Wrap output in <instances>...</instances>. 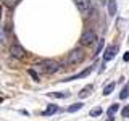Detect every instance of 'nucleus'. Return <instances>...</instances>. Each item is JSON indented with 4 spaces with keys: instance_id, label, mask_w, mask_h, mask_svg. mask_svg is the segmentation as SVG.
Listing matches in <instances>:
<instances>
[{
    "instance_id": "1",
    "label": "nucleus",
    "mask_w": 129,
    "mask_h": 121,
    "mask_svg": "<svg viewBox=\"0 0 129 121\" xmlns=\"http://www.w3.org/2000/svg\"><path fill=\"white\" fill-rule=\"evenodd\" d=\"M37 66H39V70L42 71V73H45V74H52V73L58 71L60 65L56 63L55 60H42Z\"/></svg>"
},
{
    "instance_id": "2",
    "label": "nucleus",
    "mask_w": 129,
    "mask_h": 121,
    "mask_svg": "<svg viewBox=\"0 0 129 121\" xmlns=\"http://www.w3.org/2000/svg\"><path fill=\"white\" fill-rule=\"evenodd\" d=\"M84 60V52L78 48V50H73L70 55H68V65H78Z\"/></svg>"
},
{
    "instance_id": "3",
    "label": "nucleus",
    "mask_w": 129,
    "mask_h": 121,
    "mask_svg": "<svg viewBox=\"0 0 129 121\" xmlns=\"http://www.w3.org/2000/svg\"><path fill=\"white\" fill-rule=\"evenodd\" d=\"M97 40L95 37V32L94 31H90V29H87V31H84L82 32V36H81V44L82 45H90V44H94Z\"/></svg>"
},
{
    "instance_id": "4",
    "label": "nucleus",
    "mask_w": 129,
    "mask_h": 121,
    "mask_svg": "<svg viewBox=\"0 0 129 121\" xmlns=\"http://www.w3.org/2000/svg\"><path fill=\"white\" fill-rule=\"evenodd\" d=\"M10 52H11V55L15 56V58H19V60H23L24 56H26V50L19 45V44H13L10 48Z\"/></svg>"
},
{
    "instance_id": "5",
    "label": "nucleus",
    "mask_w": 129,
    "mask_h": 121,
    "mask_svg": "<svg viewBox=\"0 0 129 121\" xmlns=\"http://www.w3.org/2000/svg\"><path fill=\"white\" fill-rule=\"evenodd\" d=\"M116 48L115 45H110V47H107V50H105V55H103V63H107V62H110V60H113L116 56Z\"/></svg>"
},
{
    "instance_id": "6",
    "label": "nucleus",
    "mask_w": 129,
    "mask_h": 121,
    "mask_svg": "<svg viewBox=\"0 0 129 121\" xmlns=\"http://www.w3.org/2000/svg\"><path fill=\"white\" fill-rule=\"evenodd\" d=\"M76 7L82 15H87V11L90 10V3L89 2H76Z\"/></svg>"
},
{
    "instance_id": "7",
    "label": "nucleus",
    "mask_w": 129,
    "mask_h": 121,
    "mask_svg": "<svg viewBox=\"0 0 129 121\" xmlns=\"http://www.w3.org/2000/svg\"><path fill=\"white\" fill-rule=\"evenodd\" d=\"M94 70V66H89L86 68L82 73H79V74H76V76H71V78H68L66 81H74V79H81V78H84V76H87V74H90V71Z\"/></svg>"
},
{
    "instance_id": "8",
    "label": "nucleus",
    "mask_w": 129,
    "mask_h": 121,
    "mask_svg": "<svg viewBox=\"0 0 129 121\" xmlns=\"http://www.w3.org/2000/svg\"><path fill=\"white\" fill-rule=\"evenodd\" d=\"M92 90H94V86H92V84H89V86H86V87L82 89V90L79 92V99H86V97H89Z\"/></svg>"
},
{
    "instance_id": "9",
    "label": "nucleus",
    "mask_w": 129,
    "mask_h": 121,
    "mask_svg": "<svg viewBox=\"0 0 129 121\" xmlns=\"http://www.w3.org/2000/svg\"><path fill=\"white\" fill-rule=\"evenodd\" d=\"M56 111H60V108L56 107V105H48L47 110L42 111V116H50V115H53V113H56Z\"/></svg>"
},
{
    "instance_id": "10",
    "label": "nucleus",
    "mask_w": 129,
    "mask_h": 121,
    "mask_svg": "<svg viewBox=\"0 0 129 121\" xmlns=\"http://www.w3.org/2000/svg\"><path fill=\"white\" fill-rule=\"evenodd\" d=\"M118 110H119V105H118V103H113L111 107L107 110V115H108V118H113V116H115L116 113H118Z\"/></svg>"
},
{
    "instance_id": "11",
    "label": "nucleus",
    "mask_w": 129,
    "mask_h": 121,
    "mask_svg": "<svg viewBox=\"0 0 129 121\" xmlns=\"http://www.w3.org/2000/svg\"><path fill=\"white\" fill-rule=\"evenodd\" d=\"M48 97H56V99H68L70 92H48Z\"/></svg>"
},
{
    "instance_id": "12",
    "label": "nucleus",
    "mask_w": 129,
    "mask_h": 121,
    "mask_svg": "<svg viewBox=\"0 0 129 121\" xmlns=\"http://www.w3.org/2000/svg\"><path fill=\"white\" fill-rule=\"evenodd\" d=\"M81 108H82V103H79V102H78V103H73L71 107H68V108H66V111H68V113H74V111L81 110Z\"/></svg>"
},
{
    "instance_id": "13",
    "label": "nucleus",
    "mask_w": 129,
    "mask_h": 121,
    "mask_svg": "<svg viewBox=\"0 0 129 121\" xmlns=\"http://www.w3.org/2000/svg\"><path fill=\"white\" fill-rule=\"evenodd\" d=\"M115 86H116L115 82H110L108 86H105L103 87V95H110L111 92H113V89H115Z\"/></svg>"
},
{
    "instance_id": "14",
    "label": "nucleus",
    "mask_w": 129,
    "mask_h": 121,
    "mask_svg": "<svg viewBox=\"0 0 129 121\" xmlns=\"http://www.w3.org/2000/svg\"><path fill=\"white\" fill-rule=\"evenodd\" d=\"M116 13V2H108V15L115 16Z\"/></svg>"
},
{
    "instance_id": "15",
    "label": "nucleus",
    "mask_w": 129,
    "mask_h": 121,
    "mask_svg": "<svg viewBox=\"0 0 129 121\" xmlns=\"http://www.w3.org/2000/svg\"><path fill=\"white\" fill-rule=\"evenodd\" d=\"M127 95H129V84H126V86L123 87V90H121V94H119V99L124 100V99H127Z\"/></svg>"
},
{
    "instance_id": "16",
    "label": "nucleus",
    "mask_w": 129,
    "mask_h": 121,
    "mask_svg": "<svg viewBox=\"0 0 129 121\" xmlns=\"http://www.w3.org/2000/svg\"><path fill=\"white\" fill-rule=\"evenodd\" d=\"M102 111H103V110H102V107H95L94 110H90V116H92V118H95V116H99Z\"/></svg>"
},
{
    "instance_id": "17",
    "label": "nucleus",
    "mask_w": 129,
    "mask_h": 121,
    "mask_svg": "<svg viewBox=\"0 0 129 121\" xmlns=\"http://www.w3.org/2000/svg\"><path fill=\"white\" fill-rule=\"evenodd\" d=\"M103 44H105V40H103V39H100V40H99V45H97V48H95V53H94V56H97V55L100 53V50L103 48Z\"/></svg>"
},
{
    "instance_id": "18",
    "label": "nucleus",
    "mask_w": 129,
    "mask_h": 121,
    "mask_svg": "<svg viewBox=\"0 0 129 121\" xmlns=\"http://www.w3.org/2000/svg\"><path fill=\"white\" fill-rule=\"evenodd\" d=\"M27 73H29V76H31L34 81H39V74H37L34 70H32V68H29V70H27Z\"/></svg>"
},
{
    "instance_id": "19",
    "label": "nucleus",
    "mask_w": 129,
    "mask_h": 121,
    "mask_svg": "<svg viewBox=\"0 0 129 121\" xmlns=\"http://www.w3.org/2000/svg\"><path fill=\"white\" fill-rule=\"evenodd\" d=\"M121 115H123V118H129V105L123 108V111H121Z\"/></svg>"
},
{
    "instance_id": "20",
    "label": "nucleus",
    "mask_w": 129,
    "mask_h": 121,
    "mask_svg": "<svg viewBox=\"0 0 129 121\" xmlns=\"http://www.w3.org/2000/svg\"><path fill=\"white\" fill-rule=\"evenodd\" d=\"M123 60H124V62H129V52H126V53H124Z\"/></svg>"
},
{
    "instance_id": "21",
    "label": "nucleus",
    "mask_w": 129,
    "mask_h": 121,
    "mask_svg": "<svg viewBox=\"0 0 129 121\" xmlns=\"http://www.w3.org/2000/svg\"><path fill=\"white\" fill-rule=\"evenodd\" d=\"M107 121H115V118H108V119H107Z\"/></svg>"
}]
</instances>
